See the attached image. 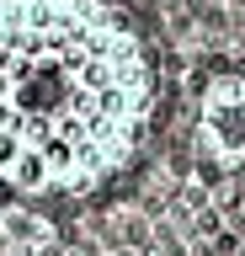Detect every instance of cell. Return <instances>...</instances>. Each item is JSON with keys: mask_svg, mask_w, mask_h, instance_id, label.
Masks as SVG:
<instances>
[{"mask_svg": "<svg viewBox=\"0 0 245 256\" xmlns=\"http://www.w3.org/2000/svg\"><path fill=\"white\" fill-rule=\"evenodd\" d=\"M197 144L213 166H245V75H213L197 96Z\"/></svg>", "mask_w": 245, "mask_h": 256, "instance_id": "obj_2", "label": "cell"}, {"mask_svg": "<svg viewBox=\"0 0 245 256\" xmlns=\"http://www.w3.org/2000/svg\"><path fill=\"white\" fill-rule=\"evenodd\" d=\"M155 64L112 0H0V187L80 198L149 134Z\"/></svg>", "mask_w": 245, "mask_h": 256, "instance_id": "obj_1", "label": "cell"}, {"mask_svg": "<svg viewBox=\"0 0 245 256\" xmlns=\"http://www.w3.org/2000/svg\"><path fill=\"white\" fill-rule=\"evenodd\" d=\"M59 251V224L32 203L0 208V256H53Z\"/></svg>", "mask_w": 245, "mask_h": 256, "instance_id": "obj_3", "label": "cell"}]
</instances>
